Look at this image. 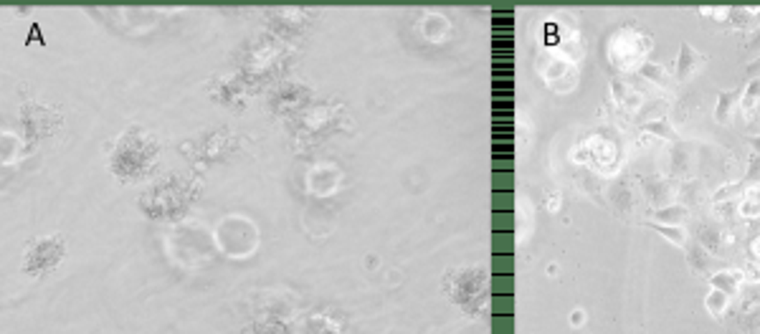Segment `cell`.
Here are the masks:
<instances>
[{
	"mask_svg": "<svg viewBox=\"0 0 760 334\" xmlns=\"http://www.w3.org/2000/svg\"><path fill=\"white\" fill-rule=\"evenodd\" d=\"M684 258H687V266L692 269V273H697V276H710V271L715 266L725 269V264H722L712 250L704 248L697 238H695V241H687V246H684Z\"/></svg>",
	"mask_w": 760,
	"mask_h": 334,
	"instance_id": "cell-1",
	"label": "cell"
},
{
	"mask_svg": "<svg viewBox=\"0 0 760 334\" xmlns=\"http://www.w3.org/2000/svg\"><path fill=\"white\" fill-rule=\"evenodd\" d=\"M704 63H707V56L699 54V51H695V46L687 41L679 43V56H676V66H674V79L679 84L684 81H690L695 74H697L699 69H702Z\"/></svg>",
	"mask_w": 760,
	"mask_h": 334,
	"instance_id": "cell-2",
	"label": "cell"
},
{
	"mask_svg": "<svg viewBox=\"0 0 760 334\" xmlns=\"http://www.w3.org/2000/svg\"><path fill=\"white\" fill-rule=\"evenodd\" d=\"M743 91H745V86H735V89L720 91L718 104H715V122H718V125H730L732 111L738 109L740 99H743Z\"/></svg>",
	"mask_w": 760,
	"mask_h": 334,
	"instance_id": "cell-3",
	"label": "cell"
},
{
	"mask_svg": "<svg viewBox=\"0 0 760 334\" xmlns=\"http://www.w3.org/2000/svg\"><path fill=\"white\" fill-rule=\"evenodd\" d=\"M707 281H710V286H715V289H720V292H725L727 296H738L740 294V286H743V271H735V269H718L715 273H710L707 276Z\"/></svg>",
	"mask_w": 760,
	"mask_h": 334,
	"instance_id": "cell-4",
	"label": "cell"
},
{
	"mask_svg": "<svg viewBox=\"0 0 760 334\" xmlns=\"http://www.w3.org/2000/svg\"><path fill=\"white\" fill-rule=\"evenodd\" d=\"M642 225L649 230H654V233H659V236H664L669 244L679 246V248H684L687 241H690V236H687V230H684L682 225H667V223H656V221H644Z\"/></svg>",
	"mask_w": 760,
	"mask_h": 334,
	"instance_id": "cell-5",
	"label": "cell"
},
{
	"mask_svg": "<svg viewBox=\"0 0 760 334\" xmlns=\"http://www.w3.org/2000/svg\"><path fill=\"white\" fill-rule=\"evenodd\" d=\"M738 216L745 221H760V185L747 188L738 202Z\"/></svg>",
	"mask_w": 760,
	"mask_h": 334,
	"instance_id": "cell-6",
	"label": "cell"
},
{
	"mask_svg": "<svg viewBox=\"0 0 760 334\" xmlns=\"http://www.w3.org/2000/svg\"><path fill=\"white\" fill-rule=\"evenodd\" d=\"M656 223H667V225H682L690 218V208L684 202H674V205H664V208L651 213Z\"/></svg>",
	"mask_w": 760,
	"mask_h": 334,
	"instance_id": "cell-7",
	"label": "cell"
},
{
	"mask_svg": "<svg viewBox=\"0 0 760 334\" xmlns=\"http://www.w3.org/2000/svg\"><path fill=\"white\" fill-rule=\"evenodd\" d=\"M695 238H697L699 244L704 246L707 250H712L715 256L720 253V248H722V230H720V225H712V223H702L697 228V233H695Z\"/></svg>",
	"mask_w": 760,
	"mask_h": 334,
	"instance_id": "cell-8",
	"label": "cell"
},
{
	"mask_svg": "<svg viewBox=\"0 0 760 334\" xmlns=\"http://www.w3.org/2000/svg\"><path fill=\"white\" fill-rule=\"evenodd\" d=\"M727 306H730V296L712 286L710 292H707V296H704V309L710 312L712 319H722L727 312Z\"/></svg>",
	"mask_w": 760,
	"mask_h": 334,
	"instance_id": "cell-9",
	"label": "cell"
},
{
	"mask_svg": "<svg viewBox=\"0 0 760 334\" xmlns=\"http://www.w3.org/2000/svg\"><path fill=\"white\" fill-rule=\"evenodd\" d=\"M642 129L646 134H654V137L664 139V142H679V134H676V129L669 125V119L662 117V119H649V122H644Z\"/></svg>",
	"mask_w": 760,
	"mask_h": 334,
	"instance_id": "cell-10",
	"label": "cell"
},
{
	"mask_svg": "<svg viewBox=\"0 0 760 334\" xmlns=\"http://www.w3.org/2000/svg\"><path fill=\"white\" fill-rule=\"evenodd\" d=\"M745 190H747V185L743 180L727 182V185H722V188H718L712 193V205H720V202H727V200H740Z\"/></svg>",
	"mask_w": 760,
	"mask_h": 334,
	"instance_id": "cell-11",
	"label": "cell"
},
{
	"mask_svg": "<svg viewBox=\"0 0 760 334\" xmlns=\"http://www.w3.org/2000/svg\"><path fill=\"white\" fill-rule=\"evenodd\" d=\"M644 185H646V188H644V193H646L649 202H651V205H659V208H664L662 202L667 200V198H669V190H667V182H664V180H656V177H651V180H644Z\"/></svg>",
	"mask_w": 760,
	"mask_h": 334,
	"instance_id": "cell-12",
	"label": "cell"
},
{
	"mask_svg": "<svg viewBox=\"0 0 760 334\" xmlns=\"http://www.w3.org/2000/svg\"><path fill=\"white\" fill-rule=\"evenodd\" d=\"M760 104V79H750L745 86V91H743V99H740V106H743V111L745 114H753L755 106Z\"/></svg>",
	"mask_w": 760,
	"mask_h": 334,
	"instance_id": "cell-13",
	"label": "cell"
},
{
	"mask_svg": "<svg viewBox=\"0 0 760 334\" xmlns=\"http://www.w3.org/2000/svg\"><path fill=\"white\" fill-rule=\"evenodd\" d=\"M639 74H642L644 79H649V81H654L656 86H667V89H669V74H667L664 66H656V63H644L642 69H639Z\"/></svg>",
	"mask_w": 760,
	"mask_h": 334,
	"instance_id": "cell-14",
	"label": "cell"
},
{
	"mask_svg": "<svg viewBox=\"0 0 760 334\" xmlns=\"http://www.w3.org/2000/svg\"><path fill=\"white\" fill-rule=\"evenodd\" d=\"M611 91H614V99L619 102V104L623 106H631V104H642V97H631V91H628V86L623 81H614L611 84ZM634 109V106H631Z\"/></svg>",
	"mask_w": 760,
	"mask_h": 334,
	"instance_id": "cell-15",
	"label": "cell"
},
{
	"mask_svg": "<svg viewBox=\"0 0 760 334\" xmlns=\"http://www.w3.org/2000/svg\"><path fill=\"white\" fill-rule=\"evenodd\" d=\"M745 185H760V154L750 150V157H747V173L743 177Z\"/></svg>",
	"mask_w": 760,
	"mask_h": 334,
	"instance_id": "cell-16",
	"label": "cell"
},
{
	"mask_svg": "<svg viewBox=\"0 0 760 334\" xmlns=\"http://www.w3.org/2000/svg\"><path fill=\"white\" fill-rule=\"evenodd\" d=\"M743 271V281H747V284H760V261H755V258H750L745 264V269H740Z\"/></svg>",
	"mask_w": 760,
	"mask_h": 334,
	"instance_id": "cell-17",
	"label": "cell"
},
{
	"mask_svg": "<svg viewBox=\"0 0 760 334\" xmlns=\"http://www.w3.org/2000/svg\"><path fill=\"white\" fill-rule=\"evenodd\" d=\"M747 253H750V258H755V261H760V236H753V238H750V244H747Z\"/></svg>",
	"mask_w": 760,
	"mask_h": 334,
	"instance_id": "cell-18",
	"label": "cell"
},
{
	"mask_svg": "<svg viewBox=\"0 0 760 334\" xmlns=\"http://www.w3.org/2000/svg\"><path fill=\"white\" fill-rule=\"evenodd\" d=\"M699 13L707 15V18H715V21H725L732 10H707V8H704V10H699Z\"/></svg>",
	"mask_w": 760,
	"mask_h": 334,
	"instance_id": "cell-19",
	"label": "cell"
},
{
	"mask_svg": "<svg viewBox=\"0 0 760 334\" xmlns=\"http://www.w3.org/2000/svg\"><path fill=\"white\" fill-rule=\"evenodd\" d=\"M747 145H750V150H753V152L760 154V134H755V137H747Z\"/></svg>",
	"mask_w": 760,
	"mask_h": 334,
	"instance_id": "cell-20",
	"label": "cell"
},
{
	"mask_svg": "<svg viewBox=\"0 0 760 334\" xmlns=\"http://www.w3.org/2000/svg\"><path fill=\"white\" fill-rule=\"evenodd\" d=\"M571 321H573V324H583V321H586V314H583V312H580V309H578V312H573V314H571Z\"/></svg>",
	"mask_w": 760,
	"mask_h": 334,
	"instance_id": "cell-21",
	"label": "cell"
}]
</instances>
